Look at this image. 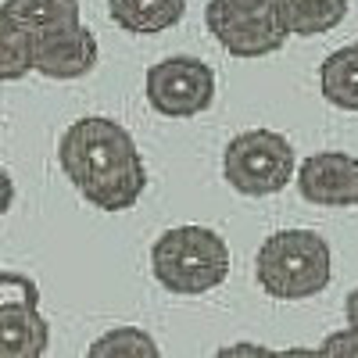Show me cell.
Wrapping results in <instances>:
<instances>
[{"instance_id":"cell-1","label":"cell","mask_w":358,"mask_h":358,"mask_svg":"<svg viewBox=\"0 0 358 358\" xmlns=\"http://www.w3.org/2000/svg\"><path fill=\"white\" fill-rule=\"evenodd\" d=\"M57 162L69 183L108 215L129 212L147 190V165L133 133L104 115H86L62 133Z\"/></svg>"},{"instance_id":"cell-2","label":"cell","mask_w":358,"mask_h":358,"mask_svg":"<svg viewBox=\"0 0 358 358\" xmlns=\"http://www.w3.org/2000/svg\"><path fill=\"white\" fill-rule=\"evenodd\" d=\"M255 280L276 301H308L334 280V255L315 229H280L255 255Z\"/></svg>"},{"instance_id":"cell-3","label":"cell","mask_w":358,"mask_h":358,"mask_svg":"<svg viewBox=\"0 0 358 358\" xmlns=\"http://www.w3.org/2000/svg\"><path fill=\"white\" fill-rule=\"evenodd\" d=\"M151 273L169 294H208L229 276V248L208 226H172L151 248Z\"/></svg>"},{"instance_id":"cell-4","label":"cell","mask_w":358,"mask_h":358,"mask_svg":"<svg viewBox=\"0 0 358 358\" xmlns=\"http://www.w3.org/2000/svg\"><path fill=\"white\" fill-rule=\"evenodd\" d=\"M222 176L244 197H273L297 176L294 143L276 129H244L226 143Z\"/></svg>"},{"instance_id":"cell-5","label":"cell","mask_w":358,"mask_h":358,"mask_svg":"<svg viewBox=\"0 0 358 358\" xmlns=\"http://www.w3.org/2000/svg\"><path fill=\"white\" fill-rule=\"evenodd\" d=\"M204 25L233 57H265L290 40L273 0H208Z\"/></svg>"},{"instance_id":"cell-6","label":"cell","mask_w":358,"mask_h":358,"mask_svg":"<svg viewBox=\"0 0 358 358\" xmlns=\"http://www.w3.org/2000/svg\"><path fill=\"white\" fill-rule=\"evenodd\" d=\"M143 94L147 104L165 118H194L215 101V72L201 57L176 54L151 65L143 79Z\"/></svg>"},{"instance_id":"cell-7","label":"cell","mask_w":358,"mask_h":358,"mask_svg":"<svg viewBox=\"0 0 358 358\" xmlns=\"http://www.w3.org/2000/svg\"><path fill=\"white\" fill-rule=\"evenodd\" d=\"M297 194L319 208L358 204V158L344 151H315L297 165Z\"/></svg>"},{"instance_id":"cell-8","label":"cell","mask_w":358,"mask_h":358,"mask_svg":"<svg viewBox=\"0 0 358 358\" xmlns=\"http://www.w3.org/2000/svg\"><path fill=\"white\" fill-rule=\"evenodd\" d=\"M97 36L83 22L33 36V72L47 79H83L97 65Z\"/></svg>"},{"instance_id":"cell-9","label":"cell","mask_w":358,"mask_h":358,"mask_svg":"<svg viewBox=\"0 0 358 358\" xmlns=\"http://www.w3.org/2000/svg\"><path fill=\"white\" fill-rule=\"evenodd\" d=\"M50 348V322L40 308H0V358H40Z\"/></svg>"},{"instance_id":"cell-10","label":"cell","mask_w":358,"mask_h":358,"mask_svg":"<svg viewBox=\"0 0 358 358\" xmlns=\"http://www.w3.org/2000/svg\"><path fill=\"white\" fill-rule=\"evenodd\" d=\"M108 15L126 33L155 36L183 22L187 0H108Z\"/></svg>"},{"instance_id":"cell-11","label":"cell","mask_w":358,"mask_h":358,"mask_svg":"<svg viewBox=\"0 0 358 358\" xmlns=\"http://www.w3.org/2000/svg\"><path fill=\"white\" fill-rule=\"evenodd\" d=\"M322 97L341 111H358V43L341 47L322 57L319 65Z\"/></svg>"},{"instance_id":"cell-12","label":"cell","mask_w":358,"mask_h":358,"mask_svg":"<svg viewBox=\"0 0 358 358\" xmlns=\"http://www.w3.org/2000/svg\"><path fill=\"white\" fill-rule=\"evenodd\" d=\"M351 0H283L280 15L290 36H322L348 18Z\"/></svg>"},{"instance_id":"cell-13","label":"cell","mask_w":358,"mask_h":358,"mask_svg":"<svg viewBox=\"0 0 358 358\" xmlns=\"http://www.w3.org/2000/svg\"><path fill=\"white\" fill-rule=\"evenodd\" d=\"M4 11L18 25H25L33 36L83 22L79 18V0H4Z\"/></svg>"},{"instance_id":"cell-14","label":"cell","mask_w":358,"mask_h":358,"mask_svg":"<svg viewBox=\"0 0 358 358\" xmlns=\"http://www.w3.org/2000/svg\"><path fill=\"white\" fill-rule=\"evenodd\" d=\"M29 72H33V33L0 4V83L25 79Z\"/></svg>"},{"instance_id":"cell-15","label":"cell","mask_w":358,"mask_h":358,"mask_svg":"<svg viewBox=\"0 0 358 358\" xmlns=\"http://www.w3.org/2000/svg\"><path fill=\"white\" fill-rule=\"evenodd\" d=\"M162 348L158 341L140 330V326H115V330H108L104 337H97L94 344H90V355H126V358H155Z\"/></svg>"},{"instance_id":"cell-16","label":"cell","mask_w":358,"mask_h":358,"mask_svg":"<svg viewBox=\"0 0 358 358\" xmlns=\"http://www.w3.org/2000/svg\"><path fill=\"white\" fill-rule=\"evenodd\" d=\"M22 305V308H40V287L25 273H0V308Z\"/></svg>"},{"instance_id":"cell-17","label":"cell","mask_w":358,"mask_h":358,"mask_svg":"<svg viewBox=\"0 0 358 358\" xmlns=\"http://www.w3.org/2000/svg\"><path fill=\"white\" fill-rule=\"evenodd\" d=\"M319 351H326V355H358V326H348V330L330 334Z\"/></svg>"},{"instance_id":"cell-18","label":"cell","mask_w":358,"mask_h":358,"mask_svg":"<svg viewBox=\"0 0 358 358\" xmlns=\"http://www.w3.org/2000/svg\"><path fill=\"white\" fill-rule=\"evenodd\" d=\"M11 204H15V179L4 165H0V215H8Z\"/></svg>"},{"instance_id":"cell-19","label":"cell","mask_w":358,"mask_h":358,"mask_svg":"<svg viewBox=\"0 0 358 358\" xmlns=\"http://www.w3.org/2000/svg\"><path fill=\"white\" fill-rule=\"evenodd\" d=\"M344 319H348V326H358V287L344 297Z\"/></svg>"},{"instance_id":"cell-20","label":"cell","mask_w":358,"mask_h":358,"mask_svg":"<svg viewBox=\"0 0 358 358\" xmlns=\"http://www.w3.org/2000/svg\"><path fill=\"white\" fill-rule=\"evenodd\" d=\"M219 355H268V348H262V344H233V348H219Z\"/></svg>"},{"instance_id":"cell-21","label":"cell","mask_w":358,"mask_h":358,"mask_svg":"<svg viewBox=\"0 0 358 358\" xmlns=\"http://www.w3.org/2000/svg\"><path fill=\"white\" fill-rule=\"evenodd\" d=\"M273 4H276V8H280V4H283V0H273Z\"/></svg>"},{"instance_id":"cell-22","label":"cell","mask_w":358,"mask_h":358,"mask_svg":"<svg viewBox=\"0 0 358 358\" xmlns=\"http://www.w3.org/2000/svg\"><path fill=\"white\" fill-rule=\"evenodd\" d=\"M355 208H358V204H355Z\"/></svg>"}]
</instances>
